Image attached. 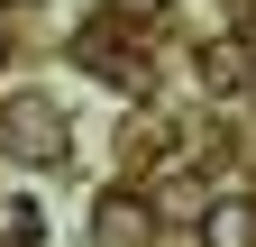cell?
Returning <instances> with one entry per match:
<instances>
[{
  "label": "cell",
  "instance_id": "1",
  "mask_svg": "<svg viewBox=\"0 0 256 247\" xmlns=\"http://www.w3.org/2000/svg\"><path fill=\"white\" fill-rule=\"evenodd\" d=\"M192 238H202V247H256V202H202V210H192Z\"/></svg>",
  "mask_w": 256,
  "mask_h": 247
},
{
  "label": "cell",
  "instance_id": "2",
  "mask_svg": "<svg viewBox=\"0 0 256 247\" xmlns=\"http://www.w3.org/2000/svg\"><path fill=\"white\" fill-rule=\"evenodd\" d=\"M10 146H18V156H37V165H55V156H64V119L37 110V101H18V110H10Z\"/></svg>",
  "mask_w": 256,
  "mask_h": 247
},
{
  "label": "cell",
  "instance_id": "3",
  "mask_svg": "<svg viewBox=\"0 0 256 247\" xmlns=\"http://www.w3.org/2000/svg\"><path fill=\"white\" fill-rule=\"evenodd\" d=\"M92 229H101V247H138V238H146L138 202H101V220H92Z\"/></svg>",
  "mask_w": 256,
  "mask_h": 247
},
{
  "label": "cell",
  "instance_id": "4",
  "mask_svg": "<svg viewBox=\"0 0 256 247\" xmlns=\"http://www.w3.org/2000/svg\"><path fill=\"white\" fill-rule=\"evenodd\" d=\"M0 229H10V247H37V238H46V210H28V202H0Z\"/></svg>",
  "mask_w": 256,
  "mask_h": 247
},
{
  "label": "cell",
  "instance_id": "5",
  "mask_svg": "<svg viewBox=\"0 0 256 247\" xmlns=\"http://www.w3.org/2000/svg\"><path fill=\"white\" fill-rule=\"evenodd\" d=\"M238 74H247V55H238V46H210V55H202V82H210V92H229Z\"/></svg>",
  "mask_w": 256,
  "mask_h": 247
},
{
  "label": "cell",
  "instance_id": "6",
  "mask_svg": "<svg viewBox=\"0 0 256 247\" xmlns=\"http://www.w3.org/2000/svg\"><path fill=\"white\" fill-rule=\"evenodd\" d=\"M156 202H165V210H183V220H192V210H202V183H192V174H165V183H156Z\"/></svg>",
  "mask_w": 256,
  "mask_h": 247
},
{
  "label": "cell",
  "instance_id": "7",
  "mask_svg": "<svg viewBox=\"0 0 256 247\" xmlns=\"http://www.w3.org/2000/svg\"><path fill=\"white\" fill-rule=\"evenodd\" d=\"M128 10H156V0H128Z\"/></svg>",
  "mask_w": 256,
  "mask_h": 247
}]
</instances>
